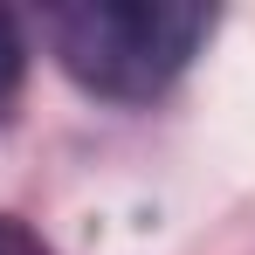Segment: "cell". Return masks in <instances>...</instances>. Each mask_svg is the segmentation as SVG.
Wrapping results in <instances>:
<instances>
[{"instance_id": "1", "label": "cell", "mask_w": 255, "mask_h": 255, "mask_svg": "<svg viewBox=\"0 0 255 255\" xmlns=\"http://www.w3.org/2000/svg\"><path fill=\"white\" fill-rule=\"evenodd\" d=\"M214 7L200 0H62L48 7V48L83 90L145 104L200 55Z\"/></svg>"}, {"instance_id": "2", "label": "cell", "mask_w": 255, "mask_h": 255, "mask_svg": "<svg viewBox=\"0 0 255 255\" xmlns=\"http://www.w3.org/2000/svg\"><path fill=\"white\" fill-rule=\"evenodd\" d=\"M21 76H28V42H21V21L0 7V111L21 97Z\"/></svg>"}, {"instance_id": "3", "label": "cell", "mask_w": 255, "mask_h": 255, "mask_svg": "<svg viewBox=\"0 0 255 255\" xmlns=\"http://www.w3.org/2000/svg\"><path fill=\"white\" fill-rule=\"evenodd\" d=\"M0 255H55V249H48V242L35 235V228H28V221L0 214Z\"/></svg>"}]
</instances>
